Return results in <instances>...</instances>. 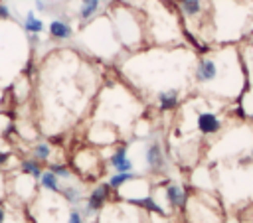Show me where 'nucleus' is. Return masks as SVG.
<instances>
[{"mask_svg": "<svg viewBox=\"0 0 253 223\" xmlns=\"http://www.w3.org/2000/svg\"><path fill=\"white\" fill-rule=\"evenodd\" d=\"M109 20L113 26V32L121 43V47L125 49H138L144 41V22L138 10L117 2L113 8H109Z\"/></svg>", "mask_w": 253, "mask_h": 223, "instance_id": "1", "label": "nucleus"}, {"mask_svg": "<svg viewBox=\"0 0 253 223\" xmlns=\"http://www.w3.org/2000/svg\"><path fill=\"white\" fill-rule=\"evenodd\" d=\"M47 34H49V37L55 39V41H69V39L75 36L71 24H69L67 20H63V18H53V20L47 24Z\"/></svg>", "mask_w": 253, "mask_h": 223, "instance_id": "2", "label": "nucleus"}, {"mask_svg": "<svg viewBox=\"0 0 253 223\" xmlns=\"http://www.w3.org/2000/svg\"><path fill=\"white\" fill-rule=\"evenodd\" d=\"M174 4L184 20H198L204 14L208 0H174Z\"/></svg>", "mask_w": 253, "mask_h": 223, "instance_id": "3", "label": "nucleus"}, {"mask_svg": "<svg viewBox=\"0 0 253 223\" xmlns=\"http://www.w3.org/2000/svg\"><path fill=\"white\" fill-rule=\"evenodd\" d=\"M178 103H180V89H176V87H168V89H162L156 93V107L162 112L174 111L178 107Z\"/></svg>", "mask_w": 253, "mask_h": 223, "instance_id": "4", "label": "nucleus"}, {"mask_svg": "<svg viewBox=\"0 0 253 223\" xmlns=\"http://www.w3.org/2000/svg\"><path fill=\"white\" fill-rule=\"evenodd\" d=\"M128 146L121 144L111 156H109V166L113 168V172H132V160L128 158Z\"/></svg>", "mask_w": 253, "mask_h": 223, "instance_id": "5", "label": "nucleus"}, {"mask_svg": "<svg viewBox=\"0 0 253 223\" xmlns=\"http://www.w3.org/2000/svg\"><path fill=\"white\" fill-rule=\"evenodd\" d=\"M109 191H111V186L109 184L95 186V189L87 197V213H95L97 209H101L109 201Z\"/></svg>", "mask_w": 253, "mask_h": 223, "instance_id": "6", "label": "nucleus"}, {"mask_svg": "<svg viewBox=\"0 0 253 223\" xmlns=\"http://www.w3.org/2000/svg\"><path fill=\"white\" fill-rule=\"evenodd\" d=\"M79 10H77V20L81 24H87L91 22L93 18L99 16V12L103 10V4L105 0H79Z\"/></svg>", "mask_w": 253, "mask_h": 223, "instance_id": "7", "label": "nucleus"}, {"mask_svg": "<svg viewBox=\"0 0 253 223\" xmlns=\"http://www.w3.org/2000/svg\"><path fill=\"white\" fill-rule=\"evenodd\" d=\"M196 124H198V130H200L202 134H215V132H219V128H221L219 116L213 114V112H210V111L200 112L198 118H196Z\"/></svg>", "mask_w": 253, "mask_h": 223, "instance_id": "8", "label": "nucleus"}, {"mask_svg": "<svg viewBox=\"0 0 253 223\" xmlns=\"http://www.w3.org/2000/svg\"><path fill=\"white\" fill-rule=\"evenodd\" d=\"M144 160H146V166L150 170H160L164 166V152H162V146L158 140H152L148 146H146V152H144Z\"/></svg>", "mask_w": 253, "mask_h": 223, "instance_id": "9", "label": "nucleus"}, {"mask_svg": "<svg viewBox=\"0 0 253 223\" xmlns=\"http://www.w3.org/2000/svg\"><path fill=\"white\" fill-rule=\"evenodd\" d=\"M22 28H24L26 34H42V32L45 30V24H43V20H40V18L36 16L34 10H28L26 16H24Z\"/></svg>", "mask_w": 253, "mask_h": 223, "instance_id": "10", "label": "nucleus"}, {"mask_svg": "<svg viewBox=\"0 0 253 223\" xmlns=\"http://www.w3.org/2000/svg\"><path fill=\"white\" fill-rule=\"evenodd\" d=\"M166 197H168V201H170L174 207H182V205L186 203V193H184V189H182L180 186H176V184H170V186L166 187Z\"/></svg>", "mask_w": 253, "mask_h": 223, "instance_id": "11", "label": "nucleus"}, {"mask_svg": "<svg viewBox=\"0 0 253 223\" xmlns=\"http://www.w3.org/2000/svg\"><path fill=\"white\" fill-rule=\"evenodd\" d=\"M125 201H128V203H132V205H140V207H146L148 211H154V213H164V209L154 201V197H150V195H144V197H126Z\"/></svg>", "mask_w": 253, "mask_h": 223, "instance_id": "12", "label": "nucleus"}, {"mask_svg": "<svg viewBox=\"0 0 253 223\" xmlns=\"http://www.w3.org/2000/svg\"><path fill=\"white\" fill-rule=\"evenodd\" d=\"M134 174L132 172H115V176H111L109 178V186H111V189H119L123 184H126V182H134Z\"/></svg>", "mask_w": 253, "mask_h": 223, "instance_id": "13", "label": "nucleus"}, {"mask_svg": "<svg viewBox=\"0 0 253 223\" xmlns=\"http://www.w3.org/2000/svg\"><path fill=\"white\" fill-rule=\"evenodd\" d=\"M20 170H22V174H28V176H32V178H40V176H42V166H40V162H38L36 158L24 160V162L20 164Z\"/></svg>", "mask_w": 253, "mask_h": 223, "instance_id": "14", "label": "nucleus"}, {"mask_svg": "<svg viewBox=\"0 0 253 223\" xmlns=\"http://www.w3.org/2000/svg\"><path fill=\"white\" fill-rule=\"evenodd\" d=\"M40 182H42V187H43V189H49V191H55V193H59L57 176H55L51 170H47V172H42V176H40Z\"/></svg>", "mask_w": 253, "mask_h": 223, "instance_id": "15", "label": "nucleus"}, {"mask_svg": "<svg viewBox=\"0 0 253 223\" xmlns=\"http://www.w3.org/2000/svg\"><path fill=\"white\" fill-rule=\"evenodd\" d=\"M32 154H34L36 160H47V158L51 156V144H49V142H38V144L34 146Z\"/></svg>", "mask_w": 253, "mask_h": 223, "instance_id": "16", "label": "nucleus"}, {"mask_svg": "<svg viewBox=\"0 0 253 223\" xmlns=\"http://www.w3.org/2000/svg\"><path fill=\"white\" fill-rule=\"evenodd\" d=\"M14 126H12V120L6 112H0V136H6V132H10Z\"/></svg>", "mask_w": 253, "mask_h": 223, "instance_id": "17", "label": "nucleus"}, {"mask_svg": "<svg viewBox=\"0 0 253 223\" xmlns=\"http://www.w3.org/2000/svg\"><path fill=\"white\" fill-rule=\"evenodd\" d=\"M49 170H51L57 178H69V176H71L69 168H67V166H63V164H51V166H49Z\"/></svg>", "mask_w": 253, "mask_h": 223, "instance_id": "18", "label": "nucleus"}, {"mask_svg": "<svg viewBox=\"0 0 253 223\" xmlns=\"http://www.w3.org/2000/svg\"><path fill=\"white\" fill-rule=\"evenodd\" d=\"M67 223H83V213L81 211H71Z\"/></svg>", "mask_w": 253, "mask_h": 223, "instance_id": "19", "label": "nucleus"}, {"mask_svg": "<svg viewBox=\"0 0 253 223\" xmlns=\"http://www.w3.org/2000/svg\"><path fill=\"white\" fill-rule=\"evenodd\" d=\"M10 18H12L10 8H8L4 2H0V20H10Z\"/></svg>", "mask_w": 253, "mask_h": 223, "instance_id": "20", "label": "nucleus"}, {"mask_svg": "<svg viewBox=\"0 0 253 223\" xmlns=\"http://www.w3.org/2000/svg\"><path fill=\"white\" fill-rule=\"evenodd\" d=\"M10 158H12V152H8V150H0V166H4Z\"/></svg>", "mask_w": 253, "mask_h": 223, "instance_id": "21", "label": "nucleus"}, {"mask_svg": "<svg viewBox=\"0 0 253 223\" xmlns=\"http://www.w3.org/2000/svg\"><path fill=\"white\" fill-rule=\"evenodd\" d=\"M0 223H6V211H4V207H0Z\"/></svg>", "mask_w": 253, "mask_h": 223, "instance_id": "22", "label": "nucleus"}, {"mask_svg": "<svg viewBox=\"0 0 253 223\" xmlns=\"http://www.w3.org/2000/svg\"><path fill=\"white\" fill-rule=\"evenodd\" d=\"M2 99H4V91H2V87H0V103H2Z\"/></svg>", "mask_w": 253, "mask_h": 223, "instance_id": "23", "label": "nucleus"}, {"mask_svg": "<svg viewBox=\"0 0 253 223\" xmlns=\"http://www.w3.org/2000/svg\"><path fill=\"white\" fill-rule=\"evenodd\" d=\"M251 118H253V112H251Z\"/></svg>", "mask_w": 253, "mask_h": 223, "instance_id": "24", "label": "nucleus"}]
</instances>
